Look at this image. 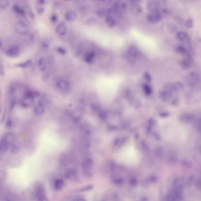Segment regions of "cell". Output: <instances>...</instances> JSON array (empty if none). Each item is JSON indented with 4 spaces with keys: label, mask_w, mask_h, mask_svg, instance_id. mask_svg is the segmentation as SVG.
<instances>
[{
    "label": "cell",
    "mask_w": 201,
    "mask_h": 201,
    "mask_svg": "<svg viewBox=\"0 0 201 201\" xmlns=\"http://www.w3.org/2000/svg\"><path fill=\"white\" fill-rule=\"evenodd\" d=\"M67 25L64 22H60L56 28L57 34L60 37H63L67 33Z\"/></svg>",
    "instance_id": "cell-14"
},
{
    "label": "cell",
    "mask_w": 201,
    "mask_h": 201,
    "mask_svg": "<svg viewBox=\"0 0 201 201\" xmlns=\"http://www.w3.org/2000/svg\"><path fill=\"white\" fill-rule=\"evenodd\" d=\"M140 52L137 48L134 47L130 48L127 53V58L130 63H135L139 57Z\"/></svg>",
    "instance_id": "cell-11"
},
{
    "label": "cell",
    "mask_w": 201,
    "mask_h": 201,
    "mask_svg": "<svg viewBox=\"0 0 201 201\" xmlns=\"http://www.w3.org/2000/svg\"><path fill=\"white\" fill-rule=\"evenodd\" d=\"M26 11L27 14L30 16L31 18H35V15L33 12H32V10H31L30 7L28 6V5L26 6Z\"/></svg>",
    "instance_id": "cell-41"
},
{
    "label": "cell",
    "mask_w": 201,
    "mask_h": 201,
    "mask_svg": "<svg viewBox=\"0 0 201 201\" xmlns=\"http://www.w3.org/2000/svg\"><path fill=\"white\" fill-rule=\"evenodd\" d=\"M65 182L64 180L60 178H57L55 179L53 182V187L54 189L56 191L61 190L64 187Z\"/></svg>",
    "instance_id": "cell-23"
},
{
    "label": "cell",
    "mask_w": 201,
    "mask_h": 201,
    "mask_svg": "<svg viewBox=\"0 0 201 201\" xmlns=\"http://www.w3.org/2000/svg\"><path fill=\"white\" fill-rule=\"evenodd\" d=\"M143 77L147 81L150 82L152 80V77H151V75L149 73V72H145V73H144V75H143Z\"/></svg>",
    "instance_id": "cell-39"
},
{
    "label": "cell",
    "mask_w": 201,
    "mask_h": 201,
    "mask_svg": "<svg viewBox=\"0 0 201 201\" xmlns=\"http://www.w3.org/2000/svg\"><path fill=\"white\" fill-rule=\"evenodd\" d=\"M175 50L176 53L181 55L183 57L191 54L189 50L183 45H176L175 47Z\"/></svg>",
    "instance_id": "cell-19"
},
{
    "label": "cell",
    "mask_w": 201,
    "mask_h": 201,
    "mask_svg": "<svg viewBox=\"0 0 201 201\" xmlns=\"http://www.w3.org/2000/svg\"><path fill=\"white\" fill-rule=\"evenodd\" d=\"M77 15L73 10H69L65 14L64 18L68 22H73L77 19Z\"/></svg>",
    "instance_id": "cell-21"
},
{
    "label": "cell",
    "mask_w": 201,
    "mask_h": 201,
    "mask_svg": "<svg viewBox=\"0 0 201 201\" xmlns=\"http://www.w3.org/2000/svg\"><path fill=\"white\" fill-rule=\"evenodd\" d=\"M185 80L188 85L192 88H195L201 84L200 76L194 71L188 73L185 77Z\"/></svg>",
    "instance_id": "cell-3"
},
{
    "label": "cell",
    "mask_w": 201,
    "mask_h": 201,
    "mask_svg": "<svg viewBox=\"0 0 201 201\" xmlns=\"http://www.w3.org/2000/svg\"><path fill=\"white\" fill-rule=\"evenodd\" d=\"M9 4V1L8 0H2L0 1V7L2 9H6Z\"/></svg>",
    "instance_id": "cell-38"
},
{
    "label": "cell",
    "mask_w": 201,
    "mask_h": 201,
    "mask_svg": "<svg viewBox=\"0 0 201 201\" xmlns=\"http://www.w3.org/2000/svg\"><path fill=\"white\" fill-rule=\"evenodd\" d=\"M34 196L36 201L47 197L44 187L41 183H38L36 185L34 191Z\"/></svg>",
    "instance_id": "cell-8"
},
{
    "label": "cell",
    "mask_w": 201,
    "mask_h": 201,
    "mask_svg": "<svg viewBox=\"0 0 201 201\" xmlns=\"http://www.w3.org/2000/svg\"><path fill=\"white\" fill-rule=\"evenodd\" d=\"M184 87V84L182 82L177 81L174 83H166L164 85V89L173 94L178 93L180 90H183Z\"/></svg>",
    "instance_id": "cell-4"
},
{
    "label": "cell",
    "mask_w": 201,
    "mask_h": 201,
    "mask_svg": "<svg viewBox=\"0 0 201 201\" xmlns=\"http://www.w3.org/2000/svg\"><path fill=\"white\" fill-rule=\"evenodd\" d=\"M163 18V15L160 12L152 13L147 17V21L150 23L155 24L160 21Z\"/></svg>",
    "instance_id": "cell-13"
},
{
    "label": "cell",
    "mask_w": 201,
    "mask_h": 201,
    "mask_svg": "<svg viewBox=\"0 0 201 201\" xmlns=\"http://www.w3.org/2000/svg\"><path fill=\"white\" fill-rule=\"evenodd\" d=\"M160 116L164 117H167L169 116V113L168 112H163L161 113Z\"/></svg>",
    "instance_id": "cell-50"
},
{
    "label": "cell",
    "mask_w": 201,
    "mask_h": 201,
    "mask_svg": "<svg viewBox=\"0 0 201 201\" xmlns=\"http://www.w3.org/2000/svg\"><path fill=\"white\" fill-rule=\"evenodd\" d=\"M105 22L110 27H113L116 25V21H115L113 17L107 16L106 18Z\"/></svg>",
    "instance_id": "cell-31"
},
{
    "label": "cell",
    "mask_w": 201,
    "mask_h": 201,
    "mask_svg": "<svg viewBox=\"0 0 201 201\" xmlns=\"http://www.w3.org/2000/svg\"><path fill=\"white\" fill-rule=\"evenodd\" d=\"M194 20L192 18H189L185 22V26L188 28H191L194 26Z\"/></svg>",
    "instance_id": "cell-37"
},
{
    "label": "cell",
    "mask_w": 201,
    "mask_h": 201,
    "mask_svg": "<svg viewBox=\"0 0 201 201\" xmlns=\"http://www.w3.org/2000/svg\"><path fill=\"white\" fill-rule=\"evenodd\" d=\"M45 10V8L43 7L40 6H39V7H37V12L39 15H41L42 14H43Z\"/></svg>",
    "instance_id": "cell-45"
},
{
    "label": "cell",
    "mask_w": 201,
    "mask_h": 201,
    "mask_svg": "<svg viewBox=\"0 0 201 201\" xmlns=\"http://www.w3.org/2000/svg\"><path fill=\"white\" fill-rule=\"evenodd\" d=\"M36 201H49V200H48L47 197H46L38 199V200H36Z\"/></svg>",
    "instance_id": "cell-52"
},
{
    "label": "cell",
    "mask_w": 201,
    "mask_h": 201,
    "mask_svg": "<svg viewBox=\"0 0 201 201\" xmlns=\"http://www.w3.org/2000/svg\"><path fill=\"white\" fill-rule=\"evenodd\" d=\"M126 7L125 3L122 1H118L115 4L112 9L116 15H118L124 12L126 8Z\"/></svg>",
    "instance_id": "cell-17"
},
{
    "label": "cell",
    "mask_w": 201,
    "mask_h": 201,
    "mask_svg": "<svg viewBox=\"0 0 201 201\" xmlns=\"http://www.w3.org/2000/svg\"><path fill=\"white\" fill-rule=\"evenodd\" d=\"M172 94L170 92L164 90H161L159 93V97L164 102H167L172 98Z\"/></svg>",
    "instance_id": "cell-20"
},
{
    "label": "cell",
    "mask_w": 201,
    "mask_h": 201,
    "mask_svg": "<svg viewBox=\"0 0 201 201\" xmlns=\"http://www.w3.org/2000/svg\"><path fill=\"white\" fill-rule=\"evenodd\" d=\"M192 63H193V60L191 55V54L184 57L180 61V65L183 69L185 70H187L192 66Z\"/></svg>",
    "instance_id": "cell-16"
},
{
    "label": "cell",
    "mask_w": 201,
    "mask_h": 201,
    "mask_svg": "<svg viewBox=\"0 0 201 201\" xmlns=\"http://www.w3.org/2000/svg\"><path fill=\"white\" fill-rule=\"evenodd\" d=\"M32 60L31 59H28L22 63H18L16 65V66L21 69H26L30 67L32 65Z\"/></svg>",
    "instance_id": "cell-28"
},
{
    "label": "cell",
    "mask_w": 201,
    "mask_h": 201,
    "mask_svg": "<svg viewBox=\"0 0 201 201\" xmlns=\"http://www.w3.org/2000/svg\"><path fill=\"white\" fill-rule=\"evenodd\" d=\"M112 182L113 184L117 187H121L124 185V178L120 177H115L112 179Z\"/></svg>",
    "instance_id": "cell-29"
},
{
    "label": "cell",
    "mask_w": 201,
    "mask_h": 201,
    "mask_svg": "<svg viewBox=\"0 0 201 201\" xmlns=\"http://www.w3.org/2000/svg\"><path fill=\"white\" fill-rule=\"evenodd\" d=\"M65 178L67 180L72 182H77L78 180V176L76 171L74 170L70 169L65 173Z\"/></svg>",
    "instance_id": "cell-15"
},
{
    "label": "cell",
    "mask_w": 201,
    "mask_h": 201,
    "mask_svg": "<svg viewBox=\"0 0 201 201\" xmlns=\"http://www.w3.org/2000/svg\"><path fill=\"white\" fill-rule=\"evenodd\" d=\"M57 89L63 94L69 93L71 89V84L69 80L65 79H60L56 83Z\"/></svg>",
    "instance_id": "cell-6"
},
{
    "label": "cell",
    "mask_w": 201,
    "mask_h": 201,
    "mask_svg": "<svg viewBox=\"0 0 201 201\" xmlns=\"http://www.w3.org/2000/svg\"><path fill=\"white\" fill-rule=\"evenodd\" d=\"M46 59L47 64L49 66H53L56 61L55 57L53 55H49Z\"/></svg>",
    "instance_id": "cell-33"
},
{
    "label": "cell",
    "mask_w": 201,
    "mask_h": 201,
    "mask_svg": "<svg viewBox=\"0 0 201 201\" xmlns=\"http://www.w3.org/2000/svg\"><path fill=\"white\" fill-rule=\"evenodd\" d=\"M73 201H87L84 198L79 197L75 199Z\"/></svg>",
    "instance_id": "cell-49"
},
{
    "label": "cell",
    "mask_w": 201,
    "mask_h": 201,
    "mask_svg": "<svg viewBox=\"0 0 201 201\" xmlns=\"http://www.w3.org/2000/svg\"><path fill=\"white\" fill-rule=\"evenodd\" d=\"M13 10L17 15L21 16H25L26 14V10L18 4H15L12 7Z\"/></svg>",
    "instance_id": "cell-22"
},
{
    "label": "cell",
    "mask_w": 201,
    "mask_h": 201,
    "mask_svg": "<svg viewBox=\"0 0 201 201\" xmlns=\"http://www.w3.org/2000/svg\"><path fill=\"white\" fill-rule=\"evenodd\" d=\"M154 155L157 159L160 160L164 159L165 156V151L162 147L159 146L155 148Z\"/></svg>",
    "instance_id": "cell-24"
},
{
    "label": "cell",
    "mask_w": 201,
    "mask_h": 201,
    "mask_svg": "<svg viewBox=\"0 0 201 201\" xmlns=\"http://www.w3.org/2000/svg\"><path fill=\"white\" fill-rule=\"evenodd\" d=\"M177 39L180 41L186 43L189 47V49L192 48L191 42L190 37L189 35L186 32L183 31H179L176 34Z\"/></svg>",
    "instance_id": "cell-10"
},
{
    "label": "cell",
    "mask_w": 201,
    "mask_h": 201,
    "mask_svg": "<svg viewBox=\"0 0 201 201\" xmlns=\"http://www.w3.org/2000/svg\"><path fill=\"white\" fill-rule=\"evenodd\" d=\"M93 187H94V186H93V185H88L87 186L81 188V189H80V191L81 192L87 191H90L93 189Z\"/></svg>",
    "instance_id": "cell-42"
},
{
    "label": "cell",
    "mask_w": 201,
    "mask_h": 201,
    "mask_svg": "<svg viewBox=\"0 0 201 201\" xmlns=\"http://www.w3.org/2000/svg\"><path fill=\"white\" fill-rule=\"evenodd\" d=\"M179 103V99L177 98V97H175V99H174L173 100H172V102L171 103V105L172 106H177Z\"/></svg>",
    "instance_id": "cell-47"
},
{
    "label": "cell",
    "mask_w": 201,
    "mask_h": 201,
    "mask_svg": "<svg viewBox=\"0 0 201 201\" xmlns=\"http://www.w3.org/2000/svg\"><path fill=\"white\" fill-rule=\"evenodd\" d=\"M57 52L61 55H65L67 53V50L65 48L62 46H58L56 48Z\"/></svg>",
    "instance_id": "cell-36"
},
{
    "label": "cell",
    "mask_w": 201,
    "mask_h": 201,
    "mask_svg": "<svg viewBox=\"0 0 201 201\" xmlns=\"http://www.w3.org/2000/svg\"><path fill=\"white\" fill-rule=\"evenodd\" d=\"M46 3V1H37V4L38 6H42V5H45Z\"/></svg>",
    "instance_id": "cell-48"
},
{
    "label": "cell",
    "mask_w": 201,
    "mask_h": 201,
    "mask_svg": "<svg viewBox=\"0 0 201 201\" xmlns=\"http://www.w3.org/2000/svg\"><path fill=\"white\" fill-rule=\"evenodd\" d=\"M39 96V93L32 91H27L22 96L20 104L24 108H28L33 105L35 99Z\"/></svg>",
    "instance_id": "cell-1"
},
{
    "label": "cell",
    "mask_w": 201,
    "mask_h": 201,
    "mask_svg": "<svg viewBox=\"0 0 201 201\" xmlns=\"http://www.w3.org/2000/svg\"><path fill=\"white\" fill-rule=\"evenodd\" d=\"M93 166V161L90 158H86L82 162V172L86 178H90L93 176L92 169Z\"/></svg>",
    "instance_id": "cell-5"
},
{
    "label": "cell",
    "mask_w": 201,
    "mask_h": 201,
    "mask_svg": "<svg viewBox=\"0 0 201 201\" xmlns=\"http://www.w3.org/2000/svg\"><path fill=\"white\" fill-rule=\"evenodd\" d=\"M47 65L46 59L44 57H41L38 61V68L41 72H44L46 70L47 68Z\"/></svg>",
    "instance_id": "cell-25"
},
{
    "label": "cell",
    "mask_w": 201,
    "mask_h": 201,
    "mask_svg": "<svg viewBox=\"0 0 201 201\" xmlns=\"http://www.w3.org/2000/svg\"><path fill=\"white\" fill-rule=\"evenodd\" d=\"M24 39L25 41L28 43H30L33 41L34 35L32 34L29 33L23 35Z\"/></svg>",
    "instance_id": "cell-32"
},
{
    "label": "cell",
    "mask_w": 201,
    "mask_h": 201,
    "mask_svg": "<svg viewBox=\"0 0 201 201\" xmlns=\"http://www.w3.org/2000/svg\"><path fill=\"white\" fill-rule=\"evenodd\" d=\"M195 119L194 114L191 112L183 113L179 117V121L183 124H191L194 121Z\"/></svg>",
    "instance_id": "cell-12"
},
{
    "label": "cell",
    "mask_w": 201,
    "mask_h": 201,
    "mask_svg": "<svg viewBox=\"0 0 201 201\" xmlns=\"http://www.w3.org/2000/svg\"><path fill=\"white\" fill-rule=\"evenodd\" d=\"M199 154H200V155H201V145H200V147H199Z\"/></svg>",
    "instance_id": "cell-53"
},
{
    "label": "cell",
    "mask_w": 201,
    "mask_h": 201,
    "mask_svg": "<svg viewBox=\"0 0 201 201\" xmlns=\"http://www.w3.org/2000/svg\"><path fill=\"white\" fill-rule=\"evenodd\" d=\"M20 53L21 50L19 46L15 45L10 46L5 52L6 56L11 58L17 57Z\"/></svg>",
    "instance_id": "cell-9"
},
{
    "label": "cell",
    "mask_w": 201,
    "mask_h": 201,
    "mask_svg": "<svg viewBox=\"0 0 201 201\" xmlns=\"http://www.w3.org/2000/svg\"><path fill=\"white\" fill-rule=\"evenodd\" d=\"M50 46V42L49 39H43L41 42L40 47L42 50L46 51L49 49Z\"/></svg>",
    "instance_id": "cell-27"
},
{
    "label": "cell",
    "mask_w": 201,
    "mask_h": 201,
    "mask_svg": "<svg viewBox=\"0 0 201 201\" xmlns=\"http://www.w3.org/2000/svg\"><path fill=\"white\" fill-rule=\"evenodd\" d=\"M168 29L170 30V31H171V32H175V31H176L178 29V27L174 24H170L169 25V27H168Z\"/></svg>",
    "instance_id": "cell-46"
},
{
    "label": "cell",
    "mask_w": 201,
    "mask_h": 201,
    "mask_svg": "<svg viewBox=\"0 0 201 201\" xmlns=\"http://www.w3.org/2000/svg\"><path fill=\"white\" fill-rule=\"evenodd\" d=\"M143 89H144V91H145L146 94H151V92H152L151 88L149 85H143Z\"/></svg>",
    "instance_id": "cell-40"
},
{
    "label": "cell",
    "mask_w": 201,
    "mask_h": 201,
    "mask_svg": "<svg viewBox=\"0 0 201 201\" xmlns=\"http://www.w3.org/2000/svg\"><path fill=\"white\" fill-rule=\"evenodd\" d=\"M50 102V100L48 97L46 96L42 97L34 107V114L38 116L44 114Z\"/></svg>",
    "instance_id": "cell-2"
},
{
    "label": "cell",
    "mask_w": 201,
    "mask_h": 201,
    "mask_svg": "<svg viewBox=\"0 0 201 201\" xmlns=\"http://www.w3.org/2000/svg\"><path fill=\"white\" fill-rule=\"evenodd\" d=\"M14 29L18 34L24 35L29 33V28L28 25L24 21H17L14 24Z\"/></svg>",
    "instance_id": "cell-7"
},
{
    "label": "cell",
    "mask_w": 201,
    "mask_h": 201,
    "mask_svg": "<svg viewBox=\"0 0 201 201\" xmlns=\"http://www.w3.org/2000/svg\"><path fill=\"white\" fill-rule=\"evenodd\" d=\"M128 184L132 187H135L138 184V180L134 177H132L129 179Z\"/></svg>",
    "instance_id": "cell-35"
},
{
    "label": "cell",
    "mask_w": 201,
    "mask_h": 201,
    "mask_svg": "<svg viewBox=\"0 0 201 201\" xmlns=\"http://www.w3.org/2000/svg\"><path fill=\"white\" fill-rule=\"evenodd\" d=\"M181 162L183 165H186V166H190L191 165V162L189 160L186 158L182 159L181 160Z\"/></svg>",
    "instance_id": "cell-44"
},
{
    "label": "cell",
    "mask_w": 201,
    "mask_h": 201,
    "mask_svg": "<svg viewBox=\"0 0 201 201\" xmlns=\"http://www.w3.org/2000/svg\"><path fill=\"white\" fill-rule=\"evenodd\" d=\"M195 127L198 133L201 136V117H199L195 121Z\"/></svg>",
    "instance_id": "cell-30"
},
{
    "label": "cell",
    "mask_w": 201,
    "mask_h": 201,
    "mask_svg": "<svg viewBox=\"0 0 201 201\" xmlns=\"http://www.w3.org/2000/svg\"><path fill=\"white\" fill-rule=\"evenodd\" d=\"M157 179L156 176L154 175H151L146 178L145 181L148 183H154L157 182Z\"/></svg>",
    "instance_id": "cell-34"
},
{
    "label": "cell",
    "mask_w": 201,
    "mask_h": 201,
    "mask_svg": "<svg viewBox=\"0 0 201 201\" xmlns=\"http://www.w3.org/2000/svg\"><path fill=\"white\" fill-rule=\"evenodd\" d=\"M147 8L152 13L160 12V5L159 2L156 1H149L147 3Z\"/></svg>",
    "instance_id": "cell-18"
},
{
    "label": "cell",
    "mask_w": 201,
    "mask_h": 201,
    "mask_svg": "<svg viewBox=\"0 0 201 201\" xmlns=\"http://www.w3.org/2000/svg\"><path fill=\"white\" fill-rule=\"evenodd\" d=\"M95 56V53L94 52L92 51L88 52L85 54L83 59L86 63H91L94 60Z\"/></svg>",
    "instance_id": "cell-26"
},
{
    "label": "cell",
    "mask_w": 201,
    "mask_h": 201,
    "mask_svg": "<svg viewBox=\"0 0 201 201\" xmlns=\"http://www.w3.org/2000/svg\"><path fill=\"white\" fill-rule=\"evenodd\" d=\"M1 77H2L4 76L5 74V70L3 69V67H2V65H1Z\"/></svg>",
    "instance_id": "cell-51"
},
{
    "label": "cell",
    "mask_w": 201,
    "mask_h": 201,
    "mask_svg": "<svg viewBox=\"0 0 201 201\" xmlns=\"http://www.w3.org/2000/svg\"><path fill=\"white\" fill-rule=\"evenodd\" d=\"M50 19L52 22L55 23L57 22L58 19V17L56 14H53L51 15Z\"/></svg>",
    "instance_id": "cell-43"
}]
</instances>
